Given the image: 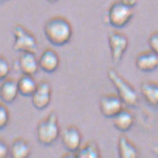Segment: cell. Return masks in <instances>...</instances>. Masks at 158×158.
<instances>
[{
	"instance_id": "6da1fadb",
	"label": "cell",
	"mask_w": 158,
	"mask_h": 158,
	"mask_svg": "<svg viewBox=\"0 0 158 158\" xmlns=\"http://www.w3.org/2000/svg\"><path fill=\"white\" fill-rule=\"evenodd\" d=\"M44 35L53 46L62 47L69 43L73 36V27L70 22L61 16L48 19L44 24Z\"/></svg>"
},
{
	"instance_id": "7a4b0ae2",
	"label": "cell",
	"mask_w": 158,
	"mask_h": 158,
	"mask_svg": "<svg viewBox=\"0 0 158 158\" xmlns=\"http://www.w3.org/2000/svg\"><path fill=\"white\" fill-rule=\"evenodd\" d=\"M107 77L114 87L117 93L116 95L122 101L123 104L128 107H135L139 103V96L137 91L124 77L119 74L116 70L113 68L108 69Z\"/></svg>"
},
{
	"instance_id": "3957f363",
	"label": "cell",
	"mask_w": 158,
	"mask_h": 158,
	"mask_svg": "<svg viewBox=\"0 0 158 158\" xmlns=\"http://www.w3.org/2000/svg\"><path fill=\"white\" fill-rule=\"evenodd\" d=\"M35 133L40 144L46 146L53 144L60 138V134L58 115L54 112L48 114L46 118L38 123Z\"/></svg>"
},
{
	"instance_id": "277c9868",
	"label": "cell",
	"mask_w": 158,
	"mask_h": 158,
	"mask_svg": "<svg viewBox=\"0 0 158 158\" xmlns=\"http://www.w3.org/2000/svg\"><path fill=\"white\" fill-rule=\"evenodd\" d=\"M133 7L129 6L124 0H118L113 3L107 11V22L114 28L125 27L133 18Z\"/></svg>"
},
{
	"instance_id": "5b68a950",
	"label": "cell",
	"mask_w": 158,
	"mask_h": 158,
	"mask_svg": "<svg viewBox=\"0 0 158 158\" xmlns=\"http://www.w3.org/2000/svg\"><path fill=\"white\" fill-rule=\"evenodd\" d=\"M14 43L13 49L18 52H36L38 49V42L32 32L22 24H16L12 30Z\"/></svg>"
},
{
	"instance_id": "8992f818",
	"label": "cell",
	"mask_w": 158,
	"mask_h": 158,
	"mask_svg": "<svg viewBox=\"0 0 158 158\" xmlns=\"http://www.w3.org/2000/svg\"><path fill=\"white\" fill-rule=\"evenodd\" d=\"M108 45L113 63L118 64L128 48L127 36L120 32H111L108 35Z\"/></svg>"
},
{
	"instance_id": "52a82bcc",
	"label": "cell",
	"mask_w": 158,
	"mask_h": 158,
	"mask_svg": "<svg viewBox=\"0 0 158 158\" xmlns=\"http://www.w3.org/2000/svg\"><path fill=\"white\" fill-rule=\"evenodd\" d=\"M60 138L64 149L69 152H76L82 143V134L75 126H69L60 131Z\"/></svg>"
},
{
	"instance_id": "ba28073f",
	"label": "cell",
	"mask_w": 158,
	"mask_h": 158,
	"mask_svg": "<svg viewBox=\"0 0 158 158\" xmlns=\"http://www.w3.org/2000/svg\"><path fill=\"white\" fill-rule=\"evenodd\" d=\"M52 99V87L47 81L37 83V87L31 96L32 104L36 110L46 109Z\"/></svg>"
},
{
	"instance_id": "9c48e42d",
	"label": "cell",
	"mask_w": 158,
	"mask_h": 158,
	"mask_svg": "<svg viewBox=\"0 0 158 158\" xmlns=\"http://www.w3.org/2000/svg\"><path fill=\"white\" fill-rule=\"evenodd\" d=\"M123 102L117 95L107 94L102 96L100 100V111L106 118H113L123 109Z\"/></svg>"
},
{
	"instance_id": "30bf717a",
	"label": "cell",
	"mask_w": 158,
	"mask_h": 158,
	"mask_svg": "<svg viewBox=\"0 0 158 158\" xmlns=\"http://www.w3.org/2000/svg\"><path fill=\"white\" fill-rule=\"evenodd\" d=\"M17 66L19 71L23 74H26V75L35 74L39 70L38 58L35 52H31V51L21 52L17 60Z\"/></svg>"
},
{
	"instance_id": "8fae6325",
	"label": "cell",
	"mask_w": 158,
	"mask_h": 158,
	"mask_svg": "<svg viewBox=\"0 0 158 158\" xmlns=\"http://www.w3.org/2000/svg\"><path fill=\"white\" fill-rule=\"evenodd\" d=\"M60 63V56L55 50L51 48H47L44 50L38 58L39 69L48 73H54L59 68Z\"/></svg>"
},
{
	"instance_id": "7c38bea8",
	"label": "cell",
	"mask_w": 158,
	"mask_h": 158,
	"mask_svg": "<svg viewBox=\"0 0 158 158\" xmlns=\"http://www.w3.org/2000/svg\"><path fill=\"white\" fill-rule=\"evenodd\" d=\"M135 65L141 72H152L158 68V55L151 50L140 53L136 58Z\"/></svg>"
},
{
	"instance_id": "4fadbf2b",
	"label": "cell",
	"mask_w": 158,
	"mask_h": 158,
	"mask_svg": "<svg viewBox=\"0 0 158 158\" xmlns=\"http://www.w3.org/2000/svg\"><path fill=\"white\" fill-rule=\"evenodd\" d=\"M19 90L17 81L6 78L0 85V99L4 103H12L18 97Z\"/></svg>"
},
{
	"instance_id": "5bb4252c",
	"label": "cell",
	"mask_w": 158,
	"mask_h": 158,
	"mask_svg": "<svg viewBox=\"0 0 158 158\" xmlns=\"http://www.w3.org/2000/svg\"><path fill=\"white\" fill-rule=\"evenodd\" d=\"M31 152L30 143L23 138H17L10 145L9 158H29Z\"/></svg>"
},
{
	"instance_id": "9a60e30c",
	"label": "cell",
	"mask_w": 158,
	"mask_h": 158,
	"mask_svg": "<svg viewBox=\"0 0 158 158\" xmlns=\"http://www.w3.org/2000/svg\"><path fill=\"white\" fill-rule=\"evenodd\" d=\"M112 119L114 127L120 132H127L130 130L135 121L133 114L129 111L124 109H122Z\"/></svg>"
},
{
	"instance_id": "2e32d148",
	"label": "cell",
	"mask_w": 158,
	"mask_h": 158,
	"mask_svg": "<svg viewBox=\"0 0 158 158\" xmlns=\"http://www.w3.org/2000/svg\"><path fill=\"white\" fill-rule=\"evenodd\" d=\"M117 151L119 158H139V151L137 147L126 136L119 137Z\"/></svg>"
},
{
	"instance_id": "e0dca14e",
	"label": "cell",
	"mask_w": 158,
	"mask_h": 158,
	"mask_svg": "<svg viewBox=\"0 0 158 158\" xmlns=\"http://www.w3.org/2000/svg\"><path fill=\"white\" fill-rule=\"evenodd\" d=\"M140 93L147 103L158 107V83L145 82L141 84Z\"/></svg>"
},
{
	"instance_id": "ac0fdd59",
	"label": "cell",
	"mask_w": 158,
	"mask_h": 158,
	"mask_svg": "<svg viewBox=\"0 0 158 158\" xmlns=\"http://www.w3.org/2000/svg\"><path fill=\"white\" fill-rule=\"evenodd\" d=\"M17 86L20 95L23 97H31L37 87V83L33 75L23 74L17 81Z\"/></svg>"
},
{
	"instance_id": "d6986e66",
	"label": "cell",
	"mask_w": 158,
	"mask_h": 158,
	"mask_svg": "<svg viewBox=\"0 0 158 158\" xmlns=\"http://www.w3.org/2000/svg\"><path fill=\"white\" fill-rule=\"evenodd\" d=\"M76 158H102L101 152L95 142H88L84 146L79 148L75 152Z\"/></svg>"
},
{
	"instance_id": "ffe728a7",
	"label": "cell",
	"mask_w": 158,
	"mask_h": 158,
	"mask_svg": "<svg viewBox=\"0 0 158 158\" xmlns=\"http://www.w3.org/2000/svg\"><path fill=\"white\" fill-rule=\"evenodd\" d=\"M10 70H11V67L8 60L4 56L0 55V82L5 80L9 76Z\"/></svg>"
},
{
	"instance_id": "44dd1931",
	"label": "cell",
	"mask_w": 158,
	"mask_h": 158,
	"mask_svg": "<svg viewBox=\"0 0 158 158\" xmlns=\"http://www.w3.org/2000/svg\"><path fill=\"white\" fill-rule=\"evenodd\" d=\"M10 114L7 106L0 102V130L5 128L10 122Z\"/></svg>"
},
{
	"instance_id": "7402d4cb",
	"label": "cell",
	"mask_w": 158,
	"mask_h": 158,
	"mask_svg": "<svg viewBox=\"0 0 158 158\" xmlns=\"http://www.w3.org/2000/svg\"><path fill=\"white\" fill-rule=\"evenodd\" d=\"M148 45L152 52L158 55V32L151 34L148 38Z\"/></svg>"
},
{
	"instance_id": "603a6c76",
	"label": "cell",
	"mask_w": 158,
	"mask_h": 158,
	"mask_svg": "<svg viewBox=\"0 0 158 158\" xmlns=\"http://www.w3.org/2000/svg\"><path fill=\"white\" fill-rule=\"evenodd\" d=\"M10 145L0 138V158H9Z\"/></svg>"
},
{
	"instance_id": "cb8c5ba5",
	"label": "cell",
	"mask_w": 158,
	"mask_h": 158,
	"mask_svg": "<svg viewBox=\"0 0 158 158\" xmlns=\"http://www.w3.org/2000/svg\"><path fill=\"white\" fill-rule=\"evenodd\" d=\"M61 158H76V155H75V152H68Z\"/></svg>"
},
{
	"instance_id": "d4e9b609",
	"label": "cell",
	"mask_w": 158,
	"mask_h": 158,
	"mask_svg": "<svg viewBox=\"0 0 158 158\" xmlns=\"http://www.w3.org/2000/svg\"><path fill=\"white\" fill-rule=\"evenodd\" d=\"M48 2H50V3H55L56 1H58V0H48Z\"/></svg>"
}]
</instances>
